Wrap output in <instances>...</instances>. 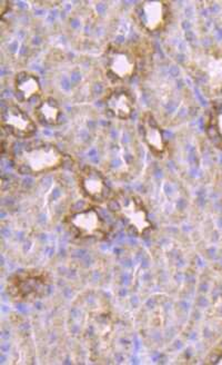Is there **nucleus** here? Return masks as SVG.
<instances>
[{
	"label": "nucleus",
	"instance_id": "nucleus-3",
	"mask_svg": "<svg viewBox=\"0 0 222 365\" xmlns=\"http://www.w3.org/2000/svg\"><path fill=\"white\" fill-rule=\"evenodd\" d=\"M53 281L45 269H27L14 272L8 277L6 291L8 297L18 303H33L51 293Z\"/></svg>",
	"mask_w": 222,
	"mask_h": 365
},
{
	"label": "nucleus",
	"instance_id": "nucleus-5",
	"mask_svg": "<svg viewBox=\"0 0 222 365\" xmlns=\"http://www.w3.org/2000/svg\"><path fill=\"white\" fill-rule=\"evenodd\" d=\"M105 73L114 83H125L132 79L138 71V59L132 49L125 46H110L105 53Z\"/></svg>",
	"mask_w": 222,
	"mask_h": 365
},
{
	"label": "nucleus",
	"instance_id": "nucleus-9",
	"mask_svg": "<svg viewBox=\"0 0 222 365\" xmlns=\"http://www.w3.org/2000/svg\"><path fill=\"white\" fill-rule=\"evenodd\" d=\"M142 140L147 148L156 158L164 156L166 150V142L164 130L152 112H146L140 118Z\"/></svg>",
	"mask_w": 222,
	"mask_h": 365
},
{
	"label": "nucleus",
	"instance_id": "nucleus-7",
	"mask_svg": "<svg viewBox=\"0 0 222 365\" xmlns=\"http://www.w3.org/2000/svg\"><path fill=\"white\" fill-rule=\"evenodd\" d=\"M79 190L85 197L95 203H104L111 192L104 173L91 165H83L77 173Z\"/></svg>",
	"mask_w": 222,
	"mask_h": 365
},
{
	"label": "nucleus",
	"instance_id": "nucleus-4",
	"mask_svg": "<svg viewBox=\"0 0 222 365\" xmlns=\"http://www.w3.org/2000/svg\"><path fill=\"white\" fill-rule=\"evenodd\" d=\"M63 223L76 239L83 241H105L109 235L106 220L95 207L73 212L65 217Z\"/></svg>",
	"mask_w": 222,
	"mask_h": 365
},
{
	"label": "nucleus",
	"instance_id": "nucleus-12",
	"mask_svg": "<svg viewBox=\"0 0 222 365\" xmlns=\"http://www.w3.org/2000/svg\"><path fill=\"white\" fill-rule=\"evenodd\" d=\"M33 116L45 126H57L63 118V108L53 97H41L33 107Z\"/></svg>",
	"mask_w": 222,
	"mask_h": 365
},
{
	"label": "nucleus",
	"instance_id": "nucleus-1",
	"mask_svg": "<svg viewBox=\"0 0 222 365\" xmlns=\"http://www.w3.org/2000/svg\"><path fill=\"white\" fill-rule=\"evenodd\" d=\"M11 162L21 175H45L63 168L65 155L53 143L36 142L11 150Z\"/></svg>",
	"mask_w": 222,
	"mask_h": 365
},
{
	"label": "nucleus",
	"instance_id": "nucleus-8",
	"mask_svg": "<svg viewBox=\"0 0 222 365\" xmlns=\"http://www.w3.org/2000/svg\"><path fill=\"white\" fill-rule=\"evenodd\" d=\"M137 19L148 33L164 31L170 21V6L166 1H142L136 7Z\"/></svg>",
	"mask_w": 222,
	"mask_h": 365
},
{
	"label": "nucleus",
	"instance_id": "nucleus-6",
	"mask_svg": "<svg viewBox=\"0 0 222 365\" xmlns=\"http://www.w3.org/2000/svg\"><path fill=\"white\" fill-rule=\"evenodd\" d=\"M0 122L4 134L18 140L31 138L37 132V125L33 117L16 104L3 107Z\"/></svg>",
	"mask_w": 222,
	"mask_h": 365
},
{
	"label": "nucleus",
	"instance_id": "nucleus-10",
	"mask_svg": "<svg viewBox=\"0 0 222 365\" xmlns=\"http://www.w3.org/2000/svg\"><path fill=\"white\" fill-rule=\"evenodd\" d=\"M106 110L120 120H128L134 115L136 102L130 91L125 88L111 89L105 97Z\"/></svg>",
	"mask_w": 222,
	"mask_h": 365
},
{
	"label": "nucleus",
	"instance_id": "nucleus-2",
	"mask_svg": "<svg viewBox=\"0 0 222 365\" xmlns=\"http://www.w3.org/2000/svg\"><path fill=\"white\" fill-rule=\"evenodd\" d=\"M108 210L132 235H146L152 231V223L149 212L140 196L130 190H119L111 194Z\"/></svg>",
	"mask_w": 222,
	"mask_h": 365
},
{
	"label": "nucleus",
	"instance_id": "nucleus-13",
	"mask_svg": "<svg viewBox=\"0 0 222 365\" xmlns=\"http://www.w3.org/2000/svg\"><path fill=\"white\" fill-rule=\"evenodd\" d=\"M206 132L210 142L222 150V99L212 105L206 120Z\"/></svg>",
	"mask_w": 222,
	"mask_h": 365
},
{
	"label": "nucleus",
	"instance_id": "nucleus-11",
	"mask_svg": "<svg viewBox=\"0 0 222 365\" xmlns=\"http://www.w3.org/2000/svg\"><path fill=\"white\" fill-rule=\"evenodd\" d=\"M14 89L18 102H38L43 97V88L37 75L31 71H19L14 79Z\"/></svg>",
	"mask_w": 222,
	"mask_h": 365
},
{
	"label": "nucleus",
	"instance_id": "nucleus-14",
	"mask_svg": "<svg viewBox=\"0 0 222 365\" xmlns=\"http://www.w3.org/2000/svg\"><path fill=\"white\" fill-rule=\"evenodd\" d=\"M206 363L207 364H222V341L210 353Z\"/></svg>",
	"mask_w": 222,
	"mask_h": 365
}]
</instances>
